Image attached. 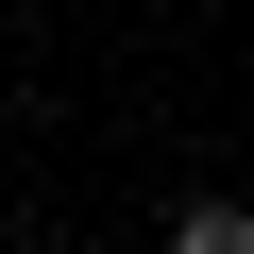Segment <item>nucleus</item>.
<instances>
[{
	"label": "nucleus",
	"instance_id": "f257e3e1",
	"mask_svg": "<svg viewBox=\"0 0 254 254\" xmlns=\"http://www.w3.org/2000/svg\"><path fill=\"white\" fill-rule=\"evenodd\" d=\"M170 237H187V254H254V203H220V187H203V203H170Z\"/></svg>",
	"mask_w": 254,
	"mask_h": 254
}]
</instances>
